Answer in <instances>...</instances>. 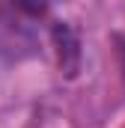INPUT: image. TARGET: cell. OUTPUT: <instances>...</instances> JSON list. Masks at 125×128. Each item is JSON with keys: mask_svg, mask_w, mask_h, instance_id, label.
Listing matches in <instances>:
<instances>
[{"mask_svg": "<svg viewBox=\"0 0 125 128\" xmlns=\"http://www.w3.org/2000/svg\"><path fill=\"white\" fill-rule=\"evenodd\" d=\"M54 45H57V57H60V68L74 78L78 68H80V42H78V33L72 30L68 24H54Z\"/></svg>", "mask_w": 125, "mask_h": 128, "instance_id": "obj_1", "label": "cell"}, {"mask_svg": "<svg viewBox=\"0 0 125 128\" xmlns=\"http://www.w3.org/2000/svg\"><path fill=\"white\" fill-rule=\"evenodd\" d=\"M12 6L18 12H24L27 18H42L51 6V0H12Z\"/></svg>", "mask_w": 125, "mask_h": 128, "instance_id": "obj_2", "label": "cell"}]
</instances>
